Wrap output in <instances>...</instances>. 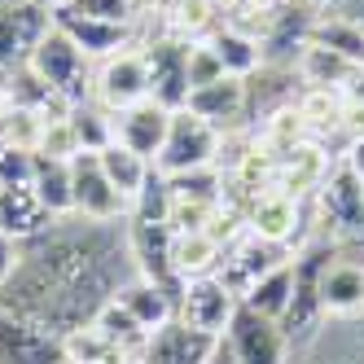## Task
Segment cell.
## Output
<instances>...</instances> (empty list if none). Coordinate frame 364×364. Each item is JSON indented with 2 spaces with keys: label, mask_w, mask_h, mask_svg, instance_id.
I'll list each match as a JSON object with an SVG mask.
<instances>
[{
  "label": "cell",
  "mask_w": 364,
  "mask_h": 364,
  "mask_svg": "<svg viewBox=\"0 0 364 364\" xmlns=\"http://www.w3.org/2000/svg\"><path fill=\"white\" fill-rule=\"evenodd\" d=\"M206 364H237V360H232V351L224 347V338H220V347H215V355L206 360Z\"/></svg>",
  "instance_id": "cell-40"
},
{
  "label": "cell",
  "mask_w": 364,
  "mask_h": 364,
  "mask_svg": "<svg viewBox=\"0 0 364 364\" xmlns=\"http://www.w3.org/2000/svg\"><path fill=\"white\" fill-rule=\"evenodd\" d=\"M58 5V0H53ZM62 5H70L75 14L84 18H97V22H119V27H132L136 22V0H62Z\"/></svg>",
  "instance_id": "cell-33"
},
{
  "label": "cell",
  "mask_w": 364,
  "mask_h": 364,
  "mask_svg": "<svg viewBox=\"0 0 364 364\" xmlns=\"http://www.w3.org/2000/svg\"><path fill=\"white\" fill-rule=\"evenodd\" d=\"M53 27L44 0H0V70L27 66L40 36Z\"/></svg>",
  "instance_id": "cell-10"
},
{
  "label": "cell",
  "mask_w": 364,
  "mask_h": 364,
  "mask_svg": "<svg viewBox=\"0 0 364 364\" xmlns=\"http://www.w3.org/2000/svg\"><path fill=\"white\" fill-rule=\"evenodd\" d=\"M48 18H53V27L58 31H66L75 44L84 48V58L92 62V58H114V53H123V48H136V31L132 27H119V22H97V18H84V14H75L70 5H48Z\"/></svg>",
  "instance_id": "cell-12"
},
{
  "label": "cell",
  "mask_w": 364,
  "mask_h": 364,
  "mask_svg": "<svg viewBox=\"0 0 364 364\" xmlns=\"http://www.w3.org/2000/svg\"><path fill=\"white\" fill-rule=\"evenodd\" d=\"M92 101L110 114H123L149 101V66L141 48H123V53L106 58L92 75Z\"/></svg>",
  "instance_id": "cell-4"
},
{
  "label": "cell",
  "mask_w": 364,
  "mask_h": 364,
  "mask_svg": "<svg viewBox=\"0 0 364 364\" xmlns=\"http://www.w3.org/2000/svg\"><path fill=\"white\" fill-rule=\"evenodd\" d=\"M53 224H62V220H53L44 211V202L36 198L31 185H0V228H5L9 237L36 242L40 232H48Z\"/></svg>",
  "instance_id": "cell-20"
},
{
  "label": "cell",
  "mask_w": 364,
  "mask_h": 364,
  "mask_svg": "<svg viewBox=\"0 0 364 364\" xmlns=\"http://www.w3.org/2000/svg\"><path fill=\"white\" fill-rule=\"evenodd\" d=\"M185 110H193L198 119L220 127V132H232V127L246 119V80L224 75V80L206 84V88H193L189 101H185Z\"/></svg>",
  "instance_id": "cell-18"
},
{
  "label": "cell",
  "mask_w": 364,
  "mask_h": 364,
  "mask_svg": "<svg viewBox=\"0 0 364 364\" xmlns=\"http://www.w3.org/2000/svg\"><path fill=\"white\" fill-rule=\"evenodd\" d=\"M333 171V159L329 149L321 141H307L299 145L294 154H285V159H277V176H272V189L290 193V198H311Z\"/></svg>",
  "instance_id": "cell-16"
},
{
  "label": "cell",
  "mask_w": 364,
  "mask_h": 364,
  "mask_svg": "<svg viewBox=\"0 0 364 364\" xmlns=\"http://www.w3.org/2000/svg\"><path fill=\"white\" fill-rule=\"evenodd\" d=\"M22 255H27V242H18V237H9L5 228H0V290L14 281V272L22 268Z\"/></svg>",
  "instance_id": "cell-36"
},
{
  "label": "cell",
  "mask_w": 364,
  "mask_h": 364,
  "mask_svg": "<svg viewBox=\"0 0 364 364\" xmlns=\"http://www.w3.org/2000/svg\"><path fill=\"white\" fill-rule=\"evenodd\" d=\"M220 145H224L220 127L198 119L193 110H171V127H167V141L159 149V159H154V171L159 176H185V171L215 167Z\"/></svg>",
  "instance_id": "cell-2"
},
{
  "label": "cell",
  "mask_w": 364,
  "mask_h": 364,
  "mask_svg": "<svg viewBox=\"0 0 364 364\" xmlns=\"http://www.w3.org/2000/svg\"><path fill=\"white\" fill-rule=\"evenodd\" d=\"M338 163H343L355 180H364V136H351L343 145V154H338Z\"/></svg>",
  "instance_id": "cell-37"
},
{
  "label": "cell",
  "mask_w": 364,
  "mask_h": 364,
  "mask_svg": "<svg viewBox=\"0 0 364 364\" xmlns=\"http://www.w3.org/2000/svg\"><path fill=\"white\" fill-rule=\"evenodd\" d=\"M338 14L351 18L355 27H364V0H338Z\"/></svg>",
  "instance_id": "cell-38"
},
{
  "label": "cell",
  "mask_w": 364,
  "mask_h": 364,
  "mask_svg": "<svg viewBox=\"0 0 364 364\" xmlns=\"http://www.w3.org/2000/svg\"><path fill=\"white\" fill-rule=\"evenodd\" d=\"M355 70H360V62L333 53V48H321V44H307L303 53L294 58V75H299L303 88H333V92H343Z\"/></svg>",
  "instance_id": "cell-23"
},
{
  "label": "cell",
  "mask_w": 364,
  "mask_h": 364,
  "mask_svg": "<svg viewBox=\"0 0 364 364\" xmlns=\"http://www.w3.org/2000/svg\"><path fill=\"white\" fill-rule=\"evenodd\" d=\"M290 294H294V255L285 259V264H277L272 272L259 277L242 294V307L259 311V316H268V321H281L285 307H290Z\"/></svg>",
  "instance_id": "cell-29"
},
{
  "label": "cell",
  "mask_w": 364,
  "mask_h": 364,
  "mask_svg": "<svg viewBox=\"0 0 364 364\" xmlns=\"http://www.w3.org/2000/svg\"><path fill=\"white\" fill-rule=\"evenodd\" d=\"M44 5H53V0H44Z\"/></svg>",
  "instance_id": "cell-42"
},
{
  "label": "cell",
  "mask_w": 364,
  "mask_h": 364,
  "mask_svg": "<svg viewBox=\"0 0 364 364\" xmlns=\"http://www.w3.org/2000/svg\"><path fill=\"white\" fill-rule=\"evenodd\" d=\"M215 80H224V66H220V58H215V48L206 44V40L189 44V92L215 84Z\"/></svg>",
  "instance_id": "cell-35"
},
{
  "label": "cell",
  "mask_w": 364,
  "mask_h": 364,
  "mask_svg": "<svg viewBox=\"0 0 364 364\" xmlns=\"http://www.w3.org/2000/svg\"><path fill=\"white\" fill-rule=\"evenodd\" d=\"M171 237H176V232L163 220H136L132 215V224H127V255L136 259V277L163 285L167 294L180 299L185 281H180L176 268H171Z\"/></svg>",
  "instance_id": "cell-7"
},
{
  "label": "cell",
  "mask_w": 364,
  "mask_h": 364,
  "mask_svg": "<svg viewBox=\"0 0 364 364\" xmlns=\"http://www.w3.org/2000/svg\"><path fill=\"white\" fill-rule=\"evenodd\" d=\"M215 347H220V338L189 329L185 321H167L163 329H154L145 338L136 364H206L215 355Z\"/></svg>",
  "instance_id": "cell-14"
},
{
  "label": "cell",
  "mask_w": 364,
  "mask_h": 364,
  "mask_svg": "<svg viewBox=\"0 0 364 364\" xmlns=\"http://www.w3.org/2000/svg\"><path fill=\"white\" fill-rule=\"evenodd\" d=\"M246 232H255V237H264V242H272V246L294 250V246L307 237L303 198H290V193H281V189L255 193L250 211H246Z\"/></svg>",
  "instance_id": "cell-8"
},
{
  "label": "cell",
  "mask_w": 364,
  "mask_h": 364,
  "mask_svg": "<svg viewBox=\"0 0 364 364\" xmlns=\"http://www.w3.org/2000/svg\"><path fill=\"white\" fill-rule=\"evenodd\" d=\"M163 31L171 40H185V44H198L206 40L215 27H220V9H215V0H163Z\"/></svg>",
  "instance_id": "cell-25"
},
{
  "label": "cell",
  "mask_w": 364,
  "mask_h": 364,
  "mask_svg": "<svg viewBox=\"0 0 364 364\" xmlns=\"http://www.w3.org/2000/svg\"><path fill=\"white\" fill-rule=\"evenodd\" d=\"M237 307H242V299L220 281V272L193 277V281H185V290L176 299V321H185L189 329H202L211 338H224L232 316H237Z\"/></svg>",
  "instance_id": "cell-6"
},
{
  "label": "cell",
  "mask_w": 364,
  "mask_h": 364,
  "mask_svg": "<svg viewBox=\"0 0 364 364\" xmlns=\"http://www.w3.org/2000/svg\"><path fill=\"white\" fill-rule=\"evenodd\" d=\"M206 44L215 48L224 75H232V80H250V75L264 66V44H259V36L232 27V22H220V27L206 36Z\"/></svg>",
  "instance_id": "cell-21"
},
{
  "label": "cell",
  "mask_w": 364,
  "mask_h": 364,
  "mask_svg": "<svg viewBox=\"0 0 364 364\" xmlns=\"http://www.w3.org/2000/svg\"><path fill=\"white\" fill-rule=\"evenodd\" d=\"M141 53L149 66V101H159L167 110H185V101H189V44L163 36V40H149Z\"/></svg>",
  "instance_id": "cell-9"
},
{
  "label": "cell",
  "mask_w": 364,
  "mask_h": 364,
  "mask_svg": "<svg viewBox=\"0 0 364 364\" xmlns=\"http://www.w3.org/2000/svg\"><path fill=\"white\" fill-rule=\"evenodd\" d=\"M97 163H101V171L110 176V185L136 206V198L145 193V185H149V176H154V163L149 159H141L136 149H127V145H119V141H110L106 149L97 154Z\"/></svg>",
  "instance_id": "cell-27"
},
{
  "label": "cell",
  "mask_w": 364,
  "mask_h": 364,
  "mask_svg": "<svg viewBox=\"0 0 364 364\" xmlns=\"http://www.w3.org/2000/svg\"><path fill=\"white\" fill-rule=\"evenodd\" d=\"M58 343H62V364H136L114 338H106L92 321L80 325V329H70V333H62Z\"/></svg>",
  "instance_id": "cell-28"
},
{
  "label": "cell",
  "mask_w": 364,
  "mask_h": 364,
  "mask_svg": "<svg viewBox=\"0 0 364 364\" xmlns=\"http://www.w3.org/2000/svg\"><path fill=\"white\" fill-rule=\"evenodd\" d=\"M48 22H53V18H48ZM27 70L53 97L70 101V106H80V101L92 97V70H88L84 48L75 44L66 31H58V27H48L40 36V44L31 48V58H27Z\"/></svg>",
  "instance_id": "cell-1"
},
{
  "label": "cell",
  "mask_w": 364,
  "mask_h": 364,
  "mask_svg": "<svg viewBox=\"0 0 364 364\" xmlns=\"http://www.w3.org/2000/svg\"><path fill=\"white\" fill-rule=\"evenodd\" d=\"M220 264H224V246L206 228H198V232H176V237H171V268H176L180 281L215 277Z\"/></svg>",
  "instance_id": "cell-22"
},
{
  "label": "cell",
  "mask_w": 364,
  "mask_h": 364,
  "mask_svg": "<svg viewBox=\"0 0 364 364\" xmlns=\"http://www.w3.org/2000/svg\"><path fill=\"white\" fill-rule=\"evenodd\" d=\"M307 44L333 48V53H343V58L364 66V27H355V22L343 18V14H316V27H311Z\"/></svg>",
  "instance_id": "cell-30"
},
{
  "label": "cell",
  "mask_w": 364,
  "mask_h": 364,
  "mask_svg": "<svg viewBox=\"0 0 364 364\" xmlns=\"http://www.w3.org/2000/svg\"><path fill=\"white\" fill-rule=\"evenodd\" d=\"M360 193H364V180H360Z\"/></svg>",
  "instance_id": "cell-41"
},
{
  "label": "cell",
  "mask_w": 364,
  "mask_h": 364,
  "mask_svg": "<svg viewBox=\"0 0 364 364\" xmlns=\"http://www.w3.org/2000/svg\"><path fill=\"white\" fill-rule=\"evenodd\" d=\"M110 299H114L145 333H154V329H163L167 321H176V294H167L163 285H154V281H145V277L119 281Z\"/></svg>",
  "instance_id": "cell-19"
},
{
  "label": "cell",
  "mask_w": 364,
  "mask_h": 364,
  "mask_svg": "<svg viewBox=\"0 0 364 364\" xmlns=\"http://www.w3.org/2000/svg\"><path fill=\"white\" fill-rule=\"evenodd\" d=\"M70 127H75V136H80V145L88 154H101V149L114 141V114L101 110L92 97L80 101V106H70Z\"/></svg>",
  "instance_id": "cell-32"
},
{
  "label": "cell",
  "mask_w": 364,
  "mask_h": 364,
  "mask_svg": "<svg viewBox=\"0 0 364 364\" xmlns=\"http://www.w3.org/2000/svg\"><path fill=\"white\" fill-rule=\"evenodd\" d=\"M299 5L311 14H329V9H338V0H299Z\"/></svg>",
  "instance_id": "cell-39"
},
{
  "label": "cell",
  "mask_w": 364,
  "mask_h": 364,
  "mask_svg": "<svg viewBox=\"0 0 364 364\" xmlns=\"http://www.w3.org/2000/svg\"><path fill=\"white\" fill-rule=\"evenodd\" d=\"M294 250H285V246H272V242H264V237H255V232H242L237 242H232L228 250H224V264H220V281L228 285L232 294H246L250 285L264 277V272H272L277 264H285Z\"/></svg>",
  "instance_id": "cell-13"
},
{
  "label": "cell",
  "mask_w": 364,
  "mask_h": 364,
  "mask_svg": "<svg viewBox=\"0 0 364 364\" xmlns=\"http://www.w3.org/2000/svg\"><path fill=\"white\" fill-rule=\"evenodd\" d=\"M224 347L232 351L237 364H285V351H290L281 325L250 307H237V316H232V325L224 333Z\"/></svg>",
  "instance_id": "cell-11"
},
{
  "label": "cell",
  "mask_w": 364,
  "mask_h": 364,
  "mask_svg": "<svg viewBox=\"0 0 364 364\" xmlns=\"http://www.w3.org/2000/svg\"><path fill=\"white\" fill-rule=\"evenodd\" d=\"M31 189L44 202V211L53 220L75 215V189H70V163L66 159H48V154H36L31 163Z\"/></svg>",
  "instance_id": "cell-24"
},
{
  "label": "cell",
  "mask_w": 364,
  "mask_h": 364,
  "mask_svg": "<svg viewBox=\"0 0 364 364\" xmlns=\"http://www.w3.org/2000/svg\"><path fill=\"white\" fill-rule=\"evenodd\" d=\"M311 232L321 237H333V242H347V237H360L364 232V193H360V180L333 163L329 180L311 193Z\"/></svg>",
  "instance_id": "cell-3"
},
{
  "label": "cell",
  "mask_w": 364,
  "mask_h": 364,
  "mask_svg": "<svg viewBox=\"0 0 364 364\" xmlns=\"http://www.w3.org/2000/svg\"><path fill=\"white\" fill-rule=\"evenodd\" d=\"M36 154H48V159H75V154H84L80 136H75V127H70V114L66 119H48L44 123V136H40V149Z\"/></svg>",
  "instance_id": "cell-34"
},
{
  "label": "cell",
  "mask_w": 364,
  "mask_h": 364,
  "mask_svg": "<svg viewBox=\"0 0 364 364\" xmlns=\"http://www.w3.org/2000/svg\"><path fill=\"white\" fill-rule=\"evenodd\" d=\"M294 106L303 114V123L311 127V136H321V132H343V92H333V88H299L294 97Z\"/></svg>",
  "instance_id": "cell-31"
},
{
  "label": "cell",
  "mask_w": 364,
  "mask_h": 364,
  "mask_svg": "<svg viewBox=\"0 0 364 364\" xmlns=\"http://www.w3.org/2000/svg\"><path fill=\"white\" fill-rule=\"evenodd\" d=\"M167 127H171V110L159 106V101H141V106L114 114V141L136 149L141 159H159V149L167 141Z\"/></svg>",
  "instance_id": "cell-17"
},
{
  "label": "cell",
  "mask_w": 364,
  "mask_h": 364,
  "mask_svg": "<svg viewBox=\"0 0 364 364\" xmlns=\"http://www.w3.org/2000/svg\"><path fill=\"white\" fill-rule=\"evenodd\" d=\"M70 189H75V215L88 224H114V220L132 215V202L110 185V176L101 171L97 154H88V149L70 159Z\"/></svg>",
  "instance_id": "cell-5"
},
{
  "label": "cell",
  "mask_w": 364,
  "mask_h": 364,
  "mask_svg": "<svg viewBox=\"0 0 364 364\" xmlns=\"http://www.w3.org/2000/svg\"><path fill=\"white\" fill-rule=\"evenodd\" d=\"M321 307L333 321L364 316V259H347L343 246L321 272Z\"/></svg>",
  "instance_id": "cell-15"
},
{
  "label": "cell",
  "mask_w": 364,
  "mask_h": 364,
  "mask_svg": "<svg viewBox=\"0 0 364 364\" xmlns=\"http://www.w3.org/2000/svg\"><path fill=\"white\" fill-rule=\"evenodd\" d=\"M307 141H316V136H311V127L303 123L299 106H281V110L264 114L259 127H255V145L264 154H272V159H285V154H294Z\"/></svg>",
  "instance_id": "cell-26"
}]
</instances>
